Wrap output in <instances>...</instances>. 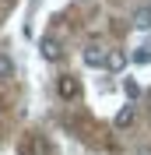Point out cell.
I'll use <instances>...</instances> for the list:
<instances>
[{"instance_id": "cell-2", "label": "cell", "mask_w": 151, "mask_h": 155, "mask_svg": "<svg viewBox=\"0 0 151 155\" xmlns=\"http://www.w3.org/2000/svg\"><path fill=\"white\" fill-rule=\"evenodd\" d=\"M130 64V57L123 53V49H109V57H105V71H113V74H120L123 67Z\"/></svg>"}, {"instance_id": "cell-5", "label": "cell", "mask_w": 151, "mask_h": 155, "mask_svg": "<svg viewBox=\"0 0 151 155\" xmlns=\"http://www.w3.org/2000/svg\"><path fill=\"white\" fill-rule=\"evenodd\" d=\"M133 28H141V32L151 28V7H137L133 11Z\"/></svg>"}, {"instance_id": "cell-3", "label": "cell", "mask_w": 151, "mask_h": 155, "mask_svg": "<svg viewBox=\"0 0 151 155\" xmlns=\"http://www.w3.org/2000/svg\"><path fill=\"white\" fill-rule=\"evenodd\" d=\"M105 57H109V49H102V46H85V64H88V67H105Z\"/></svg>"}, {"instance_id": "cell-9", "label": "cell", "mask_w": 151, "mask_h": 155, "mask_svg": "<svg viewBox=\"0 0 151 155\" xmlns=\"http://www.w3.org/2000/svg\"><path fill=\"white\" fill-rule=\"evenodd\" d=\"M123 92H127V99H137L141 95V85H137L133 78H127V81H123Z\"/></svg>"}, {"instance_id": "cell-8", "label": "cell", "mask_w": 151, "mask_h": 155, "mask_svg": "<svg viewBox=\"0 0 151 155\" xmlns=\"http://www.w3.org/2000/svg\"><path fill=\"white\" fill-rule=\"evenodd\" d=\"M130 120H133V106H123L120 113H116V127H127Z\"/></svg>"}, {"instance_id": "cell-7", "label": "cell", "mask_w": 151, "mask_h": 155, "mask_svg": "<svg viewBox=\"0 0 151 155\" xmlns=\"http://www.w3.org/2000/svg\"><path fill=\"white\" fill-rule=\"evenodd\" d=\"M133 64H151V42H144V46H137V49H133Z\"/></svg>"}, {"instance_id": "cell-6", "label": "cell", "mask_w": 151, "mask_h": 155, "mask_svg": "<svg viewBox=\"0 0 151 155\" xmlns=\"http://www.w3.org/2000/svg\"><path fill=\"white\" fill-rule=\"evenodd\" d=\"M7 78H14V60L7 53H0V81H7Z\"/></svg>"}, {"instance_id": "cell-4", "label": "cell", "mask_w": 151, "mask_h": 155, "mask_svg": "<svg viewBox=\"0 0 151 155\" xmlns=\"http://www.w3.org/2000/svg\"><path fill=\"white\" fill-rule=\"evenodd\" d=\"M39 53H42L46 60H60V57H63V49H60V42H56V39H42Z\"/></svg>"}, {"instance_id": "cell-1", "label": "cell", "mask_w": 151, "mask_h": 155, "mask_svg": "<svg viewBox=\"0 0 151 155\" xmlns=\"http://www.w3.org/2000/svg\"><path fill=\"white\" fill-rule=\"evenodd\" d=\"M56 92H60V99H77V92H81V85H77V78L74 74H60L56 78Z\"/></svg>"}]
</instances>
